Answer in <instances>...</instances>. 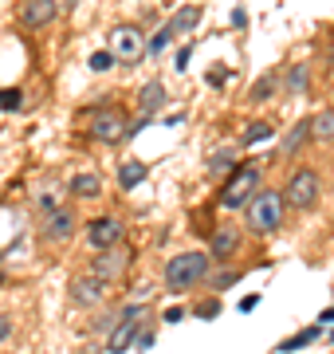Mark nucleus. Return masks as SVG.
Instances as JSON below:
<instances>
[{
	"mask_svg": "<svg viewBox=\"0 0 334 354\" xmlns=\"http://www.w3.org/2000/svg\"><path fill=\"white\" fill-rule=\"evenodd\" d=\"M208 276V256L205 252H181L166 264V288L169 291H189Z\"/></svg>",
	"mask_w": 334,
	"mask_h": 354,
	"instance_id": "f257e3e1",
	"label": "nucleus"
},
{
	"mask_svg": "<svg viewBox=\"0 0 334 354\" xmlns=\"http://www.w3.org/2000/svg\"><path fill=\"white\" fill-rule=\"evenodd\" d=\"M256 193H259V169L256 165H240V169H232V177L224 181L220 205H224V209H248Z\"/></svg>",
	"mask_w": 334,
	"mask_h": 354,
	"instance_id": "f03ea898",
	"label": "nucleus"
},
{
	"mask_svg": "<svg viewBox=\"0 0 334 354\" xmlns=\"http://www.w3.org/2000/svg\"><path fill=\"white\" fill-rule=\"evenodd\" d=\"M283 205H287L283 193L259 189L256 197H252V205H248V225L256 228V232H275V228L283 225Z\"/></svg>",
	"mask_w": 334,
	"mask_h": 354,
	"instance_id": "7ed1b4c3",
	"label": "nucleus"
},
{
	"mask_svg": "<svg viewBox=\"0 0 334 354\" xmlns=\"http://www.w3.org/2000/svg\"><path fill=\"white\" fill-rule=\"evenodd\" d=\"M283 197H287L291 209H311V205L319 201V174L315 169H295V174L287 177Z\"/></svg>",
	"mask_w": 334,
	"mask_h": 354,
	"instance_id": "20e7f679",
	"label": "nucleus"
},
{
	"mask_svg": "<svg viewBox=\"0 0 334 354\" xmlns=\"http://www.w3.org/2000/svg\"><path fill=\"white\" fill-rule=\"evenodd\" d=\"M110 51H115V59H122V64H138L141 55L150 51V44H146V36H141L138 28L122 24L110 32Z\"/></svg>",
	"mask_w": 334,
	"mask_h": 354,
	"instance_id": "39448f33",
	"label": "nucleus"
},
{
	"mask_svg": "<svg viewBox=\"0 0 334 354\" xmlns=\"http://www.w3.org/2000/svg\"><path fill=\"white\" fill-rule=\"evenodd\" d=\"M122 236H126V228H122L118 216H99V221L87 225V244L95 248V252H106V248L122 244Z\"/></svg>",
	"mask_w": 334,
	"mask_h": 354,
	"instance_id": "423d86ee",
	"label": "nucleus"
},
{
	"mask_svg": "<svg viewBox=\"0 0 334 354\" xmlns=\"http://www.w3.org/2000/svg\"><path fill=\"white\" fill-rule=\"evenodd\" d=\"M126 134H130L126 114H118V111H95V118H90V138H99V142H122Z\"/></svg>",
	"mask_w": 334,
	"mask_h": 354,
	"instance_id": "0eeeda50",
	"label": "nucleus"
},
{
	"mask_svg": "<svg viewBox=\"0 0 334 354\" xmlns=\"http://www.w3.org/2000/svg\"><path fill=\"white\" fill-rule=\"evenodd\" d=\"M126 268H130V248H126V244H115V248H106V252L95 256L90 272H95L99 279H106V283H110V279H118L122 272H126Z\"/></svg>",
	"mask_w": 334,
	"mask_h": 354,
	"instance_id": "6e6552de",
	"label": "nucleus"
},
{
	"mask_svg": "<svg viewBox=\"0 0 334 354\" xmlns=\"http://www.w3.org/2000/svg\"><path fill=\"white\" fill-rule=\"evenodd\" d=\"M71 299L83 307H99L106 299V279H99L95 272H83V276L71 279Z\"/></svg>",
	"mask_w": 334,
	"mask_h": 354,
	"instance_id": "1a4fd4ad",
	"label": "nucleus"
},
{
	"mask_svg": "<svg viewBox=\"0 0 334 354\" xmlns=\"http://www.w3.org/2000/svg\"><path fill=\"white\" fill-rule=\"evenodd\" d=\"M59 16V4L55 0H24L20 4V24L24 28H48Z\"/></svg>",
	"mask_w": 334,
	"mask_h": 354,
	"instance_id": "9d476101",
	"label": "nucleus"
},
{
	"mask_svg": "<svg viewBox=\"0 0 334 354\" xmlns=\"http://www.w3.org/2000/svg\"><path fill=\"white\" fill-rule=\"evenodd\" d=\"M71 232H75V216L67 213V209L48 213V221H43V241H71Z\"/></svg>",
	"mask_w": 334,
	"mask_h": 354,
	"instance_id": "9b49d317",
	"label": "nucleus"
},
{
	"mask_svg": "<svg viewBox=\"0 0 334 354\" xmlns=\"http://www.w3.org/2000/svg\"><path fill=\"white\" fill-rule=\"evenodd\" d=\"M236 248H240V232H236V228L224 225V228L213 232V256H217V260H228Z\"/></svg>",
	"mask_w": 334,
	"mask_h": 354,
	"instance_id": "f8f14e48",
	"label": "nucleus"
},
{
	"mask_svg": "<svg viewBox=\"0 0 334 354\" xmlns=\"http://www.w3.org/2000/svg\"><path fill=\"white\" fill-rule=\"evenodd\" d=\"M146 174H150L146 162H122L118 165V185H122V189H138L141 181H146Z\"/></svg>",
	"mask_w": 334,
	"mask_h": 354,
	"instance_id": "ddd939ff",
	"label": "nucleus"
},
{
	"mask_svg": "<svg viewBox=\"0 0 334 354\" xmlns=\"http://www.w3.org/2000/svg\"><path fill=\"white\" fill-rule=\"evenodd\" d=\"M307 138H311V122H307V118H299L295 127L283 134V153H299Z\"/></svg>",
	"mask_w": 334,
	"mask_h": 354,
	"instance_id": "4468645a",
	"label": "nucleus"
},
{
	"mask_svg": "<svg viewBox=\"0 0 334 354\" xmlns=\"http://www.w3.org/2000/svg\"><path fill=\"white\" fill-rule=\"evenodd\" d=\"M71 193H75V197H99V193H103V181H99V174H75L71 177Z\"/></svg>",
	"mask_w": 334,
	"mask_h": 354,
	"instance_id": "2eb2a0df",
	"label": "nucleus"
},
{
	"mask_svg": "<svg viewBox=\"0 0 334 354\" xmlns=\"http://www.w3.org/2000/svg\"><path fill=\"white\" fill-rule=\"evenodd\" d=\"M138 102H141V111H150V114L161 111V106H166V87H161V83H146Z\"/></svg>",
	"mask_w": 334,
	"mask_h": 354,
	"instance_id": "dca6fc26",
	"label": "nucleus"
},
{
	"mask_svg": "<svg viewBox=\"0 0 334 354\" xmlns=\"http://www.w3.org/2000/svg\"><path fill=\"white\" fill-rule=\"evenodd\" d=\"M311 138L319 142H334V111H322L311 118Z\"/></svg>",
	"mask_w": 334,
	"mask_h": 354,
	"instance_id": "f3484780",
	"label": "nucleus"
},
{
	"mask_svg": "<svg viewBox=\"0 0 334 354\" xmlns=\"http://www.w3.org/2000/svg\"><path fill=\"white\" fill-rule=\"evenodd\" d=\"M197 16H201V8H193V4H189V8H181V12L169 20L173 36H177V32H193V28H197Z\"/></svg>",
	"mask_w": 334,
	"mask_h": 354,
	"instance_id": "a211bd4d",
	"label": "nucleus"
},
{
	"mask_svg": "<svg viewBox=\"0 0 334 354\" xmlns=\"http://www.w3.org/2000/svg\"><path fill=\"white\" fill-rule=\"evenodd\" d=\"M307 83H311L307 64H295L291 71H287V91H291V95H303V91H307Z\"/></svg>",
	"mask_w": 334,
	"mask_h": 354,
	"instance_id": "6ab92c4d",
	"label": "nucleus"
},
{
	"mask_svg": "<svg viewBox=\"0 0 334 354\" xmlns=\"http://www.w3.org/2000/svg\"><path fill=\"white\" fill-rule=\"evenodd\" d=\"M134 335H141L134 323H122V327L115 330V339H110V354H118V351H126L130 342H134Z\"/></svg>",
	"mask_w": 334,
	"mask_h": 354,
	"instance_id": "aec40b11",
	"label": "nucleus"
},
{
	"mask_svg": "<svg viewBox=\"0 0 334 354\" xmlns=\"http://www.w3.org/2000/svg\"><path fill=\"white\" fill-rule=\"evenodd\" d=\"M319 339V327H307V330H299V335H291L287 342H279V351H299V346H311V342Z\"/></svg>",
	"mask_w": 334,
	"mask_h": 354,
	"instance_id": "412c9836",
	"label": "nucleus"
},
{
	"mask_svg": "<svg viewBox=\"0 0 334 354\" xmlns=\"http://www.w3.org/2000/svg\"><path fill=\"white\" fill-rule=\"evenodd\" d=\"M264 138H271V127H264V122H256V127H248V134H244V146H256V142H264Z\"/></svg>",
	"mask_w": 334,
	"mask_h": 354,
	"instance_id": "4be33fe9",
	"label": "nucleus"
},
{
	"mask_svg": "<svg viewBox=\"0 0 334 354\" xmlns=\"http://www.w3.org/2000/svg\"><path fill=\"white\" fill-rule=\"evenodd\" d=\"M271 83H275V75H264V79L256 83V87H252V99H256V102H264V99L271 95Z\"/></svg>",
	"mask_w": 334,
	"mask_h": 354,
	"instance_id": "5701e85b",
	"label": "nucleus"
},
{
	"mask_svg": "<svg viewBox=\"0 0 334 354\" xmlns=\"http://www.w3.org/2000/svg\"><path fill=\"white\" fill-rule=\"evenodd\" d=\"M110 64H115V51H95V55H90V67H95V71H106Z\"/></svg>",
	"mask_w": 334,
	"mask_h": 354,
	"instance_id": "b1692460",
	"label": "nucleus"
},
{
	"mask_svg": "<svg viewBox=\"0 0 334 354\" xmlns=\"http://www.w3.org/2000/svg\"><path fill=\"white\" fill-rule=\"evenodd\" d=\"M169 39H173V28H161V32H157V36L150 39V55H157V51L166 48Z\"/></svg>",
	"mask_w": 334,
	"mask_h": 354,
	"instance_id": "393cba45",
	"label": "nucleus"
},
{
	"mask_svg": "<svg viewBox=\"0 0 334 354\" xmlns=\"http://www.w3.org/2000/svg\"><path fill=\"white\" fill-rule=\"evenodd\" d=\"M20 106V91H0V111H16Z\"/></svg>",
	"mask_w": 334,
	"mask_h": 354,
	"instance_id": "a878e982",
	"label": "nucleus"
},
{
	"mask_svg": "<svg viewBox=\"0 0 334 354\" xmlns=\"http://www.w3.org/2000/svg\"><path fill=\"white\" fill-rule=\"evenodd\" d=\"M8 339H12V319L0 315V342H8Z\"/></svg>",
	"mask_w": 334,
	"mask_h": 354,
	"instance_id": "bb28decb",
	"label": "nucleus"
},
{
	"mask_svg": "<svg viewBox=\"0 0 334 354\" xmlns=\"http://www.w3.org/2000/svg\"><path fill=\"white\" fill-rule=\"evenodd\" d=\"M208 165H213V169H228V165H232V153H217Z\"/></svg>",
	"mask_w": 334,
	"mask_h": 354,
	"instance_id": "cd10ccee",
	"label": "nucleus"
},
{
	"mask_svg": "<svg viewBox=\"0 0 334 354\" xmlns=\"http://www.w3.org/2000/svg\"><path fill=\"white\" fill-rule=\"evenodd\" d=\"M189 51H193V48H181L177 51V59H173V64H177V71H185V67H189Z\"/></svg>",
	"mask_w": 334,
	"mask_h": 354,
	"instance_id": "c85d7f7f",
	"label": "nucleus"
},
{
	"mask_svg": "<svg viewBox=\"0 0 334 354\" xmlns=\"http://www.w3.org/2000/svg\"><path fill=\"white\" fill-rule=\"evenodd\" d=\"M232 24L244 28V24H248V8H236V12H232Z\"/></svg>",
	"mask_w": 334,
	"mask_h": 354,
	"instance_id": "c756f323",
	"label": "nucleus"
},
{
	"mask_svg": "<svg viewBox=\"0 0 334 354\" xmlns=\"http://www.w3.org/2000/svg\"><path fill=\"white\" fill-rule=\"evenodd\" d=\"M232 283H236V272H224V276L217 279V288H232Z\"/></svg>",
	"mask_w": 334,
	"mask_h": 354,
	"instance_id": "7c9ffc66",
	"label": "nucleus"
},
{
	"mask_svg": "<svg viewBox=\"0 0 334 354\" xmlns=\"http://www.w3.org/2000/svg\"><path fill=\"white\" fill-rule=\"evenodd\" d=\"M259 304V295H244V304H240V311H256Z\"/></svg>",
	"mask_w": 334,
	"mask_h": 354,
	"instance_id": "2f4dec72",
	"label": "nucleus"
},
{
	"mask_svg": "<svg viewBox=\"0 0 334 354\" xmlns=\"http://www.w3.org/2000/svg\"><path fill=\"white\" fill-rule=\"evenodd\" d=\"M331 319H334V307H331V311H322V323H331Z\"/></svg>",
	"mask_w": 334,
	"mask_h": 354,
	"instance_id": "473e14b6",
	"label": "nucleus"
},
{
	"mask_svg": "<svg viewBox=\"0 0 334 354\" xmlns=\"http://www.w3.org/2000/svg\"><path fill=\"white\" fill-rule=\"evenodd\" d=\"M331 342H334V330H331Z\"/></svg>",
	"mask_w": 334,
	"mask_h": 354,
	"instance_id": "72a5a7b5",
	"label": "nucleus"
}]
</instances>
